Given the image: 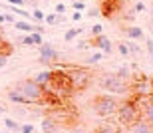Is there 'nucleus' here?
I'll list each match as a JSON object with an SVG mask.
<instances>
[{
	"label": "nucleus",
	"mask_w": 153,
	"mask_h": 133,
	"mask_svg": "<svg viewBox=\"0 0 153 133\" xmlns=\"http://www.w3.org/2000/svg\"><path fill=\"white\" fill-rule=\"evenodd\" d=\"M145 52L153 56V38H145Z\"/></svg>",
	"instance_id": "bb28decb"
},
{
	"label": "nucleus",
	"mask_w": 153,
	"mask_h": 133,
	"mask_svg": "<svg viewBox=\"0 0 153 133\" xmlns=\"http://www.w3.org/2000/svg\"><path fill=\"white\" fill-rule=\"evenodd\" d=\"M14 89L22 93L32 105L40 103V101L44 99V95H46V89L40 86V83H36V80H22V81H18V83H14Z\"/></svg>",
	"instance_id": "f257e3e1"
},
{
	"label": "nucleus",
	"mask_w": 153,
	"mask_h": 133,
	"mask_svg": "<svg viewBox=\"0 0 153 133\" xmlns=\"http://www.w3.org/2000/svg\"><path fill=\"white\" fill-rule=\"evenodd\" d=\"M8 4H12V6H24L26 4V0H6Z\"/></svg>",
	"instance_id": "473e14b6"
},
{
	"label": "nucleus",
	"mask_w": 153,
	"mask_h": 133,
	"mask_svg": "<svg viewBox=\"0 0 153 133\" xmlns=\"http://www.w3.org/2000/svg\"><path fill=\"white\" fill-rule=\"evenodd\" d=\"M72 20H74V22H79V20H82V12H78V10H76L74 14H72Z\"/></svg>",
	"instance_id": "c9c22d12"
},
{
	"label": "nucleus",
	"mask_w": 153,
	"mask_h": 133,
	"mask_svg": "<svg viewBox=\"0 0 153 133\" xmlns=\"http://www.w3.org/2000/svg\"><path fill=\"white\" fill-rule=\"evenodd\" d=\"M125 36L129 40H143L145 38V32L139 26H129V28H125Z\"/></svg>",
	"instance_id": "ddd939ff"
},
{
	"label": "nucleus",
	"mask_w": 153,
	"mask_h": 133,
	"mask_svg": "<svg viewBox=\"0 0 153 133\" xmlns=\"http://www.w3.org/2000/svg\"><path fill=\"white\" fill-rule=\"evenodd\" d=\"M88 46H90V42H79V44H78V50H88Z\"/></svg>",
	"instance_id": "58836bf2"
},
{
	"label": "nucleus",
	"mask_w": 153,
	"mask_h": 133,
	"mask_svg": "<svg viewBox=\"0 0 153 133\" xmlns=\"http://www.w3.org/2000/svg\"><path fill=\"white\" fill-rule=\"evenodd\" d=\"M76 133H94V131H82V129H79V131H76Z\"/></svg>",
	"instance_id": "a19ab883"
},
{
	"label": "nucleus",
	"mask_w": 153,
	"mask_h": 133,
	"mask_svg": "<svg viewBox=\"0 0 153 133\" xmlns=\"http://www.w3.org/2000/svg\"><path fill=\"white\" fill-rule=\"evenodd\" d=\"M96 133H115V131H114V127H111V125H102V127L97 129Z\"/></svg>",
	"instance_id": "7c9ffc66"
},
{
	"label": "nucleus",
	"mask_w": 153,
	"mask_h": 133,
	"mask_svg": "<svg viewBox=\"0 0 153 133\" xmlns=\"http://www.w3.org/2000/svg\"><path fill=\"white\" fill-rule=\"evenodd\" d=\"M125 44H127V50H129V56H141L143 54V50L139 46H137L135 42L131 40V42H125Z\"/></svg>",
	"instance_id": "a211bd4d"
},
{
	"label": "nucleus",
	"mask_w": 153,
	"mask_h": 133,
	"mask_svg": "<svg viewBox=\"0 0 153 133\" xmlns=\"http://www.w3.org/2000/svg\"><path fill=\"white\" fill-rule=\"evenodd\" d=\"M54 12H56V14H66V4H64V2H58Z\"/></svg>",
	"instance_id": "c756f323"
},
{
	"label": "nucleus",
	"mask_w": 153,
	"mask_h": 133,
	"mask_svg": "<svg viewBox=\"0 0 153 133\" xmlns=\"http://www.w3.org/2000/svg\"><path fill=\"white\" fill-rule=\"evenodd\" d=\"M133 10H135V12H143V10H145V4H143V2H137Z\"/></svg>",
	"instance_id": "e433bc0d"
},
{
	"label": "nucleus",
	"mask_w": 153,
	"mask_h": 133,
	"mask_svg": "<svg viewBox=\"0 0 153 133\" xmlns=\"http://www.w3.org/2000/svg\"><path fill=\"white\" fill-rule=\"evenodd\" d=\"M6 98H8V101H12V103H24V105H32V103L28 101V99L24 98V95H22L20 92H16L14 87H12L10 92L6 93Z\"/></svg>",
	"instance_id": "f8f14e48"
},
{
	"label": "nucleus",
	"mask_w": 153,
	"mask_h": 133,
	"mask_svg": "<svg viewBox=\"0 0 153 133\" xmlns=\"http://www.w3.org/2000/svg\"><path fill=\"white\" fill-rule=\"evenodd\" d=\"M34 123H24V125H20V133H34Z\"/></svg>",
	"instance_id": "393cba45"
},
{
	"label": "nucleus",
	"mask_w": 153,
	"mask_h": 133,
	"mask_svg": "<svg viewBox=\"0 0 153 133\" xmlns=\"http://www.w3.org/2000/svg\"><path fill=\"white\" fill-rule=\"evenodd\" d=\"M44 22L48 24V26H56V24H58V14H56V12H52V14H46Z\"/></svg>",
	"instance_id": "4be33fe9"
},
{
	"label": "nucleus",
	"mask_w": 153,
	"mask_h": 133,
	"mask_svg": "<svg viewBox=\"0 0 153 133\" xmlns=\"http://www.w3.org/2000/svg\"><path fill=\"white\" fill-rule=\"evenodd\" d=\"M0 24H6V14H4V12L0 14Z\"/></svg>",
	"instance_id": "ea45409f"
},
{
	"label": "nucleus",
	"mask_w": 153,
	"mask_h": 133,
	"mask_svg": "<svg viewBox=\"0 0 153 133\" xmlns=\"http://www.w3.org/2000/svg\"><path fill=\"white\" fill-rule=\"evenodd\" d=\"M74 10H78V12H84L85 10V4H84V0H74Z\"/></svg>",
	"instance_id": "cd10ccee"
},
{
	"label": "nucleus",
	"mask_w": 153,
	"mask_h": 133,
	"mask_svg": "<svg viewBox=\"0 0 153 133\" xmlns=\"http://www.w3.org/2000/svg\"><path fill=\"white\" fill-rule=\"evenodd\" d=\"M102 60H103V54L100 52V50H97V52H96V54H91V56H90L88 60H85V62H88L90 66H96V64H100Z\"/></svg>",
	"instance_id": "aec40b11"
},
{
	"label": "nucleus",
	"mask_w": 153,
	"mask_h": 133,
	"mask_svg": "<svg viewBox=\"0 0 153 133\" xmlns=\"http://www.w3.org/2000/svg\"><path fill=\"white\" fill-rule=\"evenodd\" d=\"M115 75H117L119 80H123V81L129 83V80H131V68H129V66H121V68L115 72Z\"/></svg>",
	"instance_id": "dca6fc26"
},
{
	"label": "nucleus",
	"mask_w": 153,
	"mask_h": 133,
	"mask_svg": "<svg viewBox=\"0 0 153 133\" xmlns=\"http://www.w3.org/2000/svg\"><path fill=\"white\" fill-rule=\"evenodd\" d=\"M88 16H90V18L100 16V10H97V8H90V10H88Z\"/></svg>",
	"instance_id": "72a5a7b5"
},
{
	"label": "nucleus",
	"mask_w": 153,
	"mask_h": 133,
	"mask_svg": "<svg viewBox=\"0 0 153 133\" xmlns=\"http://www.w3.org/2000/svg\"><path fill=\"white\" fill-rule=\"evenodd\" d=\"M18 44H22V46H34V42H32V36H30V34L20 36V38H18Z\"/></svg>",
	"instance_id": "5701e85b"
},
{
	"label": "nucleus",
	"mask_w": 153,
	"mask_h": 133,
	"mask_svg": "<svg viewBox=\"0 0 153 133\" xmlns=\"http://www.w3.org/2000/svg\"><path fill=\"white\" fill-rule=\"evenodd\" d=\"M103 32V26L102 24H94V26H91V36H94V38H96V36H100Z\"/></svg>",
	"instance_id": "a878e982"
},
{
	"label": "nucleus",
	"mask_w": 153,
	"mask_h": 133,
	"mask_svg": "<svg viewBox=\"0 0 153 133\" xmlns=\"http://www.w3.org/2000/svg\"><path fill=\"white\" fill-rule=\"evenodd\" d=\"M34 32H38V34H44V26H42V24H34Z\"/></svg>",
	"instance_id": "4c0bfd02"
},
{
	"label": "nucleus",
	"mask_w": 153,
	"mask_h": 133,
	"mask_svg": "<svg viewBox=\"0 0 153 133\" xmlns=\"http://www.w3.org/2000/svg\"><path fill=\"white\" fill-rule=\"evenodd\" d=\"M131 89H133V93H135V98L143 99L145 95H151L153 92V86H151V80H147V78H143V80H137L133 86H131Z\"/></svg>",
	"instance_id": "0eeeda50"
},
{
	"label": "nucleus",
	"mask_w": 153,
	"mask_h": 133,
	"mask_svg": "<svg viewBox=\"0 0 153 133\" xmlns=\"http://www.w3.org/2000/svg\"><path fill=\"white\" fill-rule=\"evenodd\" d=\"M115 115H117V121L127 127V125H131L133 121L139 119V105L135 101H125V103H121L117 107Z\"/></svg>",
	"instance_id": "20e7f679"
},
{
	"label": "nucleus",
	"mask_w": 153,
	"mask_h": 133,
	"mask_svg": "<svg viewBox=\"0 0 153 133\" xmlns=\"http://www.w3.org/2000/svg\"><path fill=\"white\" fill-rule=\"evenodd\" d=\"M30 16L34 18V22H36V24H42V22H44V18H46V14H44L42 10H40V8H34Z\"/></svg>",
	"instance_id": "412c9836"
},
{
	"label": "nucleus",
	"mask_w": 153,
	"mask_h": 133,
	"mask_svg": "<svg viewBox=\"0 0 153 133\" xmlns=\"http://www.w3.org/2000/svg\"><path fill=\"white\" fill-rule=\"evenodd\" d=\"M139 117L145 119V121L153 127V101H145V99H143L141 107H139Z\"/></svg>",
	"instance_id": "9d476101"
},
{
	"label": "nucleus",
	"mask_w": 153,
	"mask_h": 133,
	"mask_svg": "<svg viewBox=\"0 0 153 133\" xmlns=\"http://www.w3.org/2000/svg\"><path fill=\"white\" fill-rule=\"evenodd\" d=\"M117 52L123 56V58H127L129 56V50H127V44L125 42H121V44H117Z\"/></svg>",
	"instance_id": "b1692460"
},
{
	"label": "nucleus",
	"mask_w": 153,
	"mask_h": 133,
	"mask_svg": "<svg viewBox=\"0 0 153 133\" xmlns=\"http://www.w3.org/2000/svg\"><path fill=\"white\" fill-rule=\"evenodd\" d=\"M34 80H36V83H40V86L46 89V86L54 80V72H52V69H44V72H40V74L36 75Z\"/></svg>",
	"instance_id": "9b49d317"
},
{
	"label": "nucleus",
	"mask_w": 153,
	"mask_h": 133,
	"mask_svg": "<svg viewBox=\"0 0 153 133\" xmlns=\"http://www.w3.org/2000/svg\"><path fill=\"white\" fill-rule=\"evenodd\" d=\"M4 125L10 129L12 133H20V125H18V121H14V119H10V117H6V119H4Z\"/></svg>",
	"instance_id": "6ab92c4d"
},
{
	"label": "nucleus",
	"mask_w": 153,
	"mask_h": 133,
	"mask_svg": "<svg viewBox=\"0 0 153 133\" xmlns=\"http://www.w3.org/2000/svg\"><path fill=\"white\" fill-rule=\"evenodd\" d=\"M30 36H32V42H34V46H40V44L44 42V40H42V34H38V32H32Z\"/></svg>",
	"instance_id": "c85d7f7f"
},
{
	"label": "nucleus",
	"mask_w": 153,
	"mask_h": 133,
	"mask_svg": "<svg viewBox=\"0 0 153 133\" xmlns=\"http://www.w3.org/2000/svg\"><path fill=\"white\" fill-rule=\"evenodd\" d=\"M151 60H153V56H151Z\"/></svg>",
	"instance_id": "c03bdc74"
},
{
	"label": "nucleus",
	"mask_w": 153,
	"mask_h": 133,
	"mask_svg": "<svg viewBox=\"0 0 153 133\" xmlns=\"http://www.w3.org/2000/svg\"><path fill=\"white\" fill-rule=\"evenodd\" d=\"M56 121H54V119H52V117H44V119H42V131L44 133H54L56 131Z\"/></svg>",
	"instance_id": "2eb2a0df"
},
{
	"label": "nucleus",
	"mask_w": 153,
	"mask_h": 133,
	"mask_svg": "<svg viewBox=\"0 0 153 133\" xmlns=\"http://www.w3.org/2000/svg\"><path fill=\"white\" fill-rule=\"evenodd\" d=\"M151 28H153V18H151Z\"/></svg>",
	"instance_id": "79ce46f5"
},
{
	"label": "nucleus",
	"mask_w": 153,
	"mask_h": 133,
	"mask_svg": "<svg viewBox=\"0 0 153 133\" xmlns=\"http://www.w3.org/2000/svg\"><path fill=\"white\" fill-rule=\"evenodd\" d=\"M4 14H6V22H8V24H14V22H16V16H14L12 12H4Z\"/></svg>",
	"instance_id": "2f4dec72"
},
{
	"label": "nucleus",
	"mask_w": 153,
	"mask_h": 133,
	"mask_svg": "<svg viewBox=\"0 0 153 133\" xmlns=\"http://www.w3.org/2000/svg\"><path fill=\"white\" fill-rule=\"evenodd\" d=\"M127 133H153V127L149 125L145 119H137V121H133L131 125H127Z\"/></svg>",
	"instance_id": "1a4fd4ad"
},
{
	"label": "nucleus",
	"mask_w": 153,
	"mask_h": 133,
	"mask_svg": "<svg viewBox=\"0 0 153 133\" xmlns=\"http://www.w3.org/2000/svg\"><path fill=\"white\" fill-rule=\"evenodd\" d=\"M82 32H84V28H72V30H68V32L64 34V40H66V42H72V40H76Z\"/></svg>",
	"instance_id": "f3484780"
},
{
	"label": "nucleus",
	"mask_w": 153,
	"mask_h": 133,
	"mask_svg": "<svg viewBox=\"0 0 153 133\" xmlns=\"http://www.w3.org/2000/svg\"><path fill=\"white\" fill-rule=\"evenodd\" d=\"M14 26H16L18 32H26V34H32V32H34V24L26 22V20H16Z\"/></svg>",
	"instance_id": "4468645a"
},
{
	"label": "nucleus",
	"mask_w": 153,
	"mask_h": 133,
	"mask_svg": "<svg viewBox=\"0 0 153 133\" xmlns=\"http://www.w3.org/2000/svg\"><path fill=\"white\" fill-rule=\"evenodd\" d=\"M100 86H102L108 93H114V95H121V93H127V92H129V83H127V81H123V80H119L115 74H105V75H102Z\"/></svg>",
	"instance_id": "7ed1b4c3"
},
{
	"label": "nucleus",
	"mask_w": 153,
	"mask_h": 133,
	"mask_svg": "<svg viewBox=\"0 0 153 133\" xmlns=\"http://www.w3.org/2000/svg\"><path fill=\"white\" fill-rule=\"evenodd\" d=\"M90 78H91V74L88 72V69H74L72 74L68 75V83L74 89H84V87H88V83H90Z\"/></svg>",
	"instance_id": "423d86ee"
},
{
	"label": "nucleus",
	"mask_w": 153,
	"mask_h": 133,
	"mask_svg": "<svg viewBox=\"0 0 153 133\" xmlns=\"http://www.w3.org/2000/svg\"><path fill=\"white\" fill-rule=\"evenodd\" d=\"M6 62H8V56H6V54H0V69L6 66Z\"/></svg>",
	"instance_id": "f704fd0d"
},
{
	"label": "nucleus",
	"mask_w": 153,
	"mask_h": 133,
	"mask_svg": "<svg viewBox=\"0 0 153 133\" xmlns=\"http://www.w3.org/2000/svg\"><path fill=\"white\" fill-rule=\"evenodd\" d=\"M38 52H40V58H38V62L42 66H50V64H54L58 58H60V54H58V50L52 44H48V42H42L38 46Z\"/></svg>",
	"instance_id": "39448f33"
},
{
	"label": "nucleus",
	"mask_w": 153,
	"mask_h": 133,
	"mask_svg": "<svg viewBox=\"0 0 153 133\" xmlns=\"http://www.w3.org/2000/svg\"><path fill=\"white\" fill-rule=\"evenodd\" d=\"M2 111H4V109H0V115H2Z\"/></svg>",
	"instance_id": "37998d69"
},
{
	"label": "nucleus",
	"mask_w": 153,
	"mask_h": 133,
	"mask_svg": "<svg viewBox=\"0 0 153 133\" xmlns=\"http://www.w3.org/2000/svg\"><path fill=\"white\" fill-rule=\"evenodd\" d=\"M117 107H119V101L111 95V93H108V95H97V98L91 101V111H94L97 117L115 115Z\"/></svg>",
	"instance_id": "f03ea898"
},
{
	"label": "nucleus",
	"mask_w": 153,
	"mask_h": 133,
	"mask_svg": "<svg viewBox=\"0 0 153 133\" xmlns=\"http://www.w3.org/2000/svg\"><path fill=\"white\" fill-rule=\"evenodd\" d=\"M94 46L100 50V52L103 54V56H108V54L114 52V44H111V40H109L105 34H100L94 38Z\"/></svg>",
	"instance_id": "6e6552de"
}]
</instances>
